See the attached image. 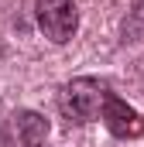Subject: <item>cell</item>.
I'll use <instances>...</instances> for the list:
<instances>
[{
  "label": "cell",
  "mask_w": 144,
  "mask_h": 147,
  "mask_svg": "<svg viewBox=\"0 0 144 147\" xmlns=\"http://www.w3.org/2000/svg\"><path fill=\"white\" fill-rule=\"evenodd\" d=\"M120 41L127 45V41H144V0L134 3V10L124 17V24H120Z\"/></svg>",
  "instance_id": "5b68a950"
},
{
  "label": "cell",
  "mask_w": 144,
  "mask_h": 147,
  "mask_svg": "<svg viewBox=\"0 0 144 147\" xmlns=\"http://www.w3.org/2000/svg\"><path fill=\"white\" fill-rule=\"evenodd\" d=\"M48 120L35 110H17L10 113L0 127V147H41L48 137Z\"/></svg>",
  "instance_id": "3957f363"
},
{
  "label": "cell",
  "mask_w": 144,
  "mask_h": 147,
  "mask_svg": "<svg viewBox=\"0 0 144 147\" xmlns=\"http://www.w3.org/2000/svg\"><path fill=\"white\" fill-rule=\"evenodd\" d=\"M35 21L41 28V34L55 45L72 41V34L79 31V10L75 0H35Z\"/></svg>",
  "instance_id": "7a4b0ae2"
},
{
  "label": "cell",
  "mask_w": 144,
  "mask_h": 147,
  "mask_svg": "<svg viewBox=\"0 0 144 147\" xmlns=\"http://www.w3.org/2000/svg\"><path fill=\"white\" fill-rule=\"evenodd\" d=\"M134 82H137V89L144 92V55L134 62Z\"/></svg>",
  "instance_id": "8992f818"
},
{
  "label": "cell",
  "mask_w": 144,
  "mask_h": 147,
  "mask_svg": "<svg viewBox=\"0 0 144 147\" xmlns=\"http://www.w3.org/2000/svg\"><path fill=\"white\" fill-rule=\"evenodd\" d=\"M110 99V86L100 79H89V75H79L69 79L62 89H58V110L69 123H89V120H100V113Z\"/></svg>",
  "instance_id": "6da1fadb"
},
{
  "label": "cell",
  "mask_w": 144,
  "mask_h": 147,
  "mask_svg": "<svg viewBox=\"0 0 144 147\" xmlns=\"http://www.w3.org/2000/svg\"><path fill=\"white\" fill-rule=\"evenodd\" d=\"M41 147H45V144H41Z\"/></svg>",
  "instance_id": "52a82bcc"
},
{
  "label": "cell",
  "mask_w": 144,
  "mask_h": 147,
  "mask_svg": "<svg viewBox=\"0 0 144 147\" xmlns=\"http://www.w3.org/2000/svg\"><path fill=\"white\" fill-rule=\"evenodd\" d=\"M100 120H103V127L117 140H137V137H144V116L134 106H127V99H120L117 92H110Z\"/></svg>",
  "instance_id": "277c9868"
}]
</instances>
